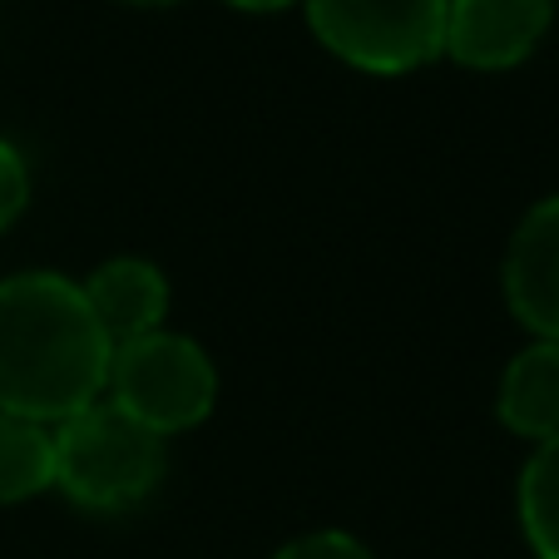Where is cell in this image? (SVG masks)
<instances>
[{"label":"cell","instance_id":"1","mask_svg":"<svg viewBox=\"0 0 559 559\" xmlns=\"http://www.w3.org/2000/svg\"><path fill=\"white\" fill-rule=\"evenodd\" d=\"M109 337L64 273H15L0 283V412L60 426L105 402Z\"/></svg>","mask_w":559,"mask_h":559},{"label":"cell","instance_id":"2","mask_svg":"<svg viewBox=\"0 0 559 559\" xmlns=\"http://www.w3.org/2000/svg\"><path fill=\"white\" fill-rule=\"evenodd\" d=\"M164 480V436L115 402H95L55 426V486L85 510H129Z\"/></svg>","mask_w":559,"mask_h":559},{"label":"cell","instance_id":"3","mask_svg":"<svg viewBox=\"0 0 559 559\" xmlns=\"http://www.w3.org/2000/svg\"><path fill=\"white\" fill-rule=\"evenodd\" d=\"M105 396L154 436H179L209 421L218 402V367L183 332L158 328L109 352Z\"/></svg>","mask_w":559,"mask_h":559},{"label":"cell","instance_id":"4","mask_svg":"<svg viewBox=\"0 0 559 559\" xmlns=\"http://www.w3.org/2000/svg\"><path fill=\"white\" fill-rule=\"evenodd\" d=\"M451 0H302L322 50L361 74H412L445 55Z\"/></svg>","mask_w":559,"mask_h":559},{"label":"cell","instance_id":"5","mask_svg":"<svg viewBox=\"0 0 559 559\" xmlns=\"http://www.w3.org/2000/svg\"><path fill=\"white\" fill-rule=\"evenodd\" d=\"M555 0H451L445 5V55L465 70H515L539 50Z\"/></svg>","mask_w":559,"mask_h":559},{"label":"cell","instance_id":"6","mask_svg":"<svg viewBox=\"0 0 559 559\" xmlns=\"http://www.w3.org/2000/svg\"><path fill=\"white\" fill-rule=\"evenodd\" d=\"M500 287H506V307L530 337L559 342V193L539 199L515 223Z\"/></svg>","mask_w":559,"mask_h":559},{"label":"cell","instance_id":"7","mask_svg":"<svg viewBox=\"0 0 559 559\" xmlns=\"http://www.w3.org/2000/svg\"><path fill=\"white\" fill-rule=\"evenodd\" d=\"M80 287H85V302L105 328L109 347L148 337L169 322V277L148 258H109Z\"/></svg>","mask_w":559,"mask_h":559},{"label":"cell","instance_id":"8","mask_svg":"<svg viewBox=\"0 0 559 559\" xmlns=\"http://www.w3.org/2000/svg\"><path fill=\"white\" fill-rule=\"evenodd\" d=\"M500 426L520 441H555L559 436V342L535 337L515 352L496 391Z\"/></svg>","mask_w":559,"mask_h":559},{"label":"cell","instance_id":"9","mask_svg":"<svg viewBox=\"0 0 559 559\" xmlns=\"http://www.w3.org/2000/svg\"><path fill=\"white\" fill-rule=\"evenodd\" d=\"M55 486V426L0 412V506H21Z\"/></svg>","mask_w":559,"mask_h":559},{"label":"cell","instance_id":"10","mask_svg":"<svg viewBox=\"0 0 559 559\" xmlns=\"http://www.w3.org/2000/svg\"><path fill=\"white\" fill-rule=\"evenodd\" d=\"M520 530L535 559H559V436L539 441L520 471Z\"/></svg>","mask_w":559,"mask_h":559},{"label":"cell","instance_id":"11","mask_svg":"<svg viewBox=\"0 0 559 559\" xmlns=\"http://www.w3.org/2000/svg\"><path fill=\"white\" fill-rule=\"evenodd\" d=\"M25 203H31V169H25V154L11 144V139H0V233L21 218Z\"/></svg>","mask_w":559,"mask_h":559},{"label":"cell","instance_id":"12","mask_svg":"<svg viewBox=\"0 0 559 559\" xmlns=\"http://www.w3.org/2000/svg\"><path fill=\"white\" fill-rule=\"evenodd\" d=\"M273 559H377L357 535H342V530H312V535L283 545Z\"/></svg>","mask_w":559,"mask_h":559},{"label":"cell","instance_id":"13","mask_svg":"<svg viewBox=\"0 0 559 559\" xmlns=\"http://www.w3.org/2000/svg\"><path fill=\"white\" fill-rule=\"evenodd\" d=\"M233 11H253V15H267V11H287V5H302V0H228Z\"/></svg>","mask_w":559,"mask_h":559},{"label":"cell","instance_id":"14","mask_svg":"<svg viewBox=\"0 0 559 559\" xmlns=\"http://www.w3.org/2000/svg\"><path fill=\"white\" fill-rule=\"evenodd\" d=\"M124 5H174V0H124Z\"/></svg>","mask_w":559,"mask_h":559}]
</instances>
